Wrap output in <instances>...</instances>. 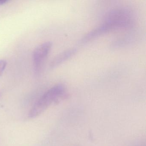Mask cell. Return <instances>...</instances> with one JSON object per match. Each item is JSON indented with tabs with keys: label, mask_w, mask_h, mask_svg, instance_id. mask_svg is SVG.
<instances>
[{
	"label": "cell",
	"mask_w": 146,
	"mask_h": 146,
	"mask_svg": "<svg viewBox=\"0 0 146 146\" xmlns=\"http://www.w3.org/2000/svg\"><path fill=\"white\" fill-rule=\"evenodd\" d=\"M9 1L7 0H0V5H5L7 3H8Z\"/></svg>",
	"instance_id": "obj_7"
},
{
	"label": "cell",
	"mask_w": 146,
	"mask_h": 146,
	"mask_svg": "<svg viewBox=\"0 0 146 146\" xmlns=\"http://www.w3.org/2000/svg\"><path fill=\"white\" fill-rule=\"evenodd\" d=\"M105 22L113 25L116 29L129 27L133 23L130 12L126 9L114 10L108 14Z\"/></svg>",
	"instance_id": "obj_2"
},
{
	"label": "cell",
	"mask_w": 146,
	"mask_h": 146,
	"mask_svg": "<svg viewBox=\"0 0 146 146\" xmlns=\"http://www.w3.org/2000/svg\"><path fill=\"white\" fill-rule=\"evenodd\" d=\"M76 52V49L72 48L66 50L58 54L51 61L50 64V67L51 68H54L57 67L72 57Z\"/></svg>",
	"instance_id": "obj_5"
},
{
	"label": "cell",
	"mask_w": 146,
	"mask_h": 146,
	"mask_svg": "<svg viewBox=\"0 0 146 146\" xmlns=\"http://www.w3.org/2000/svg\"><path fill=\"white\" fill-rule=\"evenodd\" d=\"M116 29L115 27L109 23L105 22L103 24L97 28L94 29L87 35H85L79 41V44L83 45L94 40L102 35L109 32L111 30Z\"/></svg>",
	"instance_id": "obj_4"
},
{
	"label": "cell",
	"mask_w": 146,
	"mask_h": 146,
	"mask_svg": "<svg viewBox=\"0 0 146 146\" xmlns=\"http://www.w3.org/2000/svg\"><path fill=\"white\" fill-rule=\"evenodd\" d=\"M7 64V62L5 60H0V76L2 75L3 72L5 70Z\"/></svg>",
	"instance_id": "obj_6"
},
{
	"label": "cell",
	"mask_w": 146,
	"mask_h": 146,
	"mask_svg": "<svg viewBox=\"0 0 146 146\" xmlns=\"http://www.w3.org/2000/svg\"><path fill=\"white\" fill-rule=\"evenodd\" d=\"M66 94V89L61 84L54 85L44 93L32 107L29 113L30 118L36 117L51 105L59 101Z\"/></svg>",
	"instance_id": "obj_1"
},
{
	"label": "cell",
	"mask_w": 146,
	"mask_h": 146,
	"mask_svg": "<svg viewBox=\"0 0 146 146\" xmlns=\"http://www.w3.org/2000/svg\"><path fill=\"white\" fill-rule=\"evenodd\" d=\"M52 46V42H48L39 45L34 50L33 60L36 72L40 71L43 62L51 51Z\"/></svg>",
	"instance_id": "obj_3"
}]
</instances>
